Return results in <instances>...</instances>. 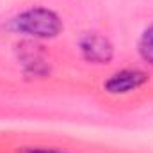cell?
Here are the masks:
<instances>
[{"mask_svg": "<svg viewBox=\"0 0 153 153\" xmlns=\"http://www.w3.org/2000/svg\"><path fill=\"white\" fill-rule=\"evenodd\" d=\"M11 27L14 32L25 34L30 38L50 39L55 38L62 30V22L57 16V13H53L52 9L34 7L14 16V20L11 22Z\"/></svg>", "mask_w": 153, "mask_h": 153, "instance_id": "cell-1", "label": "cell"}, {"mask_svg": "<svg viewBox=\"0 0 153 153\" xmlns=\"http://www.w3.org/2000/svg\"><path fill=\"white\" fill-rule=\"evenodd\" d=\"M80 52L85 61L94 64H107L114 57V46L102 34H85L80 39Z\"/></svg>", "mask_w": 153, "mask_h": 153, "instance_id": "cell-2", "label": "cell"}, {"mask_svg": "<svg viewBox=\"0 0 153 153\" xmlns=\"http://www.w3.org/2000/svg\"><path fill=\"white\" fill-rule=\"evenodd\" d=\"M148 82V75L141 70H121L107 78L103 84L105 91L111 94H126Z\"/></svg>", "mask_w": 153, "mask_h": 153, "instance_id": "cell-3", "label": "cell"}, {"mask_svg": "<svg viewBox=\"0 0 153 153\" xmlns=\"http://www.w3.org/2000/svg\"><path fill=\"white\" fill-rule=\"evenodd\" d=\"M139 53L146 62L153 64V25H150L139 39Z\"/></svg>", "mask_w": 153, "mask_h": 153, "instance_id": "cell-4", "label": "cell"}, {"mask_svg": "<svg viewBox=\"0 0 153 153\" xmlns=\"http://www.w3.org/2000/svg\"><path fill=\"white\" fill-rule=\"evenodd\" d=\"M22 153H66L61 152V150H48V148H27Z\"/></svg>", "mask_w": 153, "mask_h": 153, "instance_id": "cell-5", "label": "cell"}]
</instances>
